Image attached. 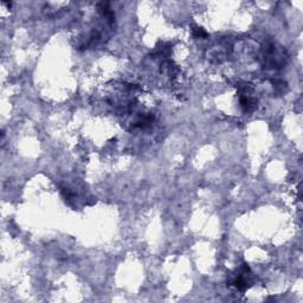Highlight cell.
Returning <instances> with one entry per match:
<instances>
[{"label": "cell", "instance_id": "1", "mask_svg": "<svg viewBox=\"0 0 303 303\" xmlns=\"http://www.w3.org/2000/svg\"><path fill=\"white\" fill-rule=\"evenodd\" d=\"M193 36L196 38H203V37H207V33L201 27H194L193 28Z\"/></svg>", "mask_w": 303, "mask_h": 303}]
</instances>
